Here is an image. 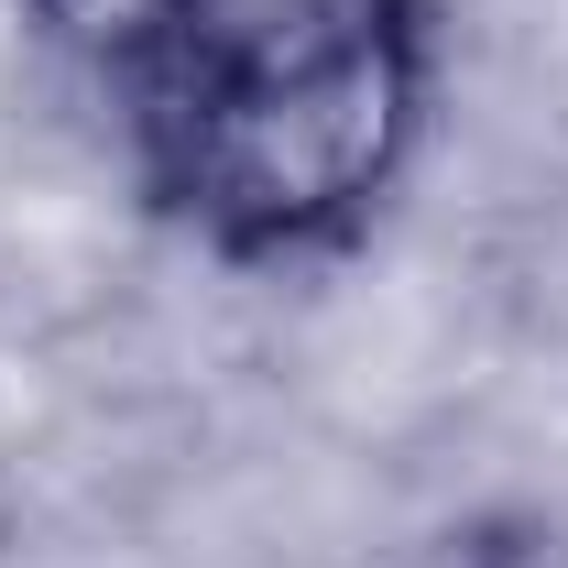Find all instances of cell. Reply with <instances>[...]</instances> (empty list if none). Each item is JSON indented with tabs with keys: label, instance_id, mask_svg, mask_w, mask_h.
<instances>
[{
	"label": "cell",
	"instance_id": "7a4b0ae2",
	"mask_svg": "<svg viewBox=\"0 0 568 568\" xmlns=\"http://www.w3.org/2000/svg\"><path fill=\"white\" fill-rule=\"evenodd\" d=\"M67 55H88V67H121V77H142V67H164L197 22H209L219 0H22Z\"/></svg>",
	"mask_w": 568,
	"mask_h": 568
},
{
	"label": "cell",
	"instance_id": "6da1fadb",
	"mask_svg": "<svg viewBox=\"0 0 568 568\" xmlns=\"http://www.w3.org/2000/svg\"><path fill=\"white\" fill-rule=\"evenodd\" d=\"M142 175L219 263H317L405 186L437 110V0H219L142 67Z\"/></svg>",
	"mask_w": 568,
	"mask_h": 568
}]
</instances>
